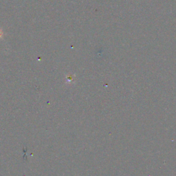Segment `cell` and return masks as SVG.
<instances>
[{"instance_id":"1","label":"cell","mask_w":176,"mask_h":176,"mask_svg":"<svg viewBox=\"0 0 176 176\" xmlns=\"http://www.w3.org/2000/svg\"><path fill=\"white\" fill-rule=\"evenodd\" d=\"M2 35H3L2 30H1L0 29V39H1V37H2Z\"/></svg>"}]
</instances>
